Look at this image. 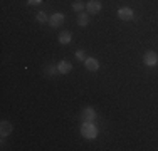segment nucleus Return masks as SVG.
I'll list each match as a JSON object with an SVG mask.
<instances>
[{
    "mask_svg": "<svg viewBox=\"0 0 158 151\" xmlns=\"http://www.w3.org/2000/svg\"><path fill=\"white\" fill-rule=\"evenodd\" d=\"M81 134L84 136L86 139H94L98 136V129L93 123H82L81 126Z\"/></svg>",
    "mask_w": 158,
    "mask_h": 151,
    "instance_id": "nucleus-1",
    "label": "nucleus"
},
{
    "mask_svg": "<svg viewBox=\"0 0 158 151\" xmlns=\"http://www.w3.org/2000/svg\"><path fill=\"white\" fill-rule=\"evenodd\" d=\"M79 118H81L82 123H93L96 119V111L93 108H84L79 114Z\"/></svg>",
    "mask_w": 158,
    "mask_h": 151,
    "instance_id": "nucleus-2",
    "label": "nucleus"
},
{
    "mask_svg": "<svg viewBox=\"0 0 158 151\" xmlns=\"http://www.w3.org/2000/svg\"><path fill=\"white\" fill-rule=\"evenodd\" d=\"M101 2L99 0H89L88 3H86V10H88V14H91V15H96V14H99L101 12Z\"/></svg>",
    "mask_w": 158,
    "mask_h": 151,
    "instance_id": "nucleus-3",
    "label": "nucleus"
},
{
    "mask_svg": "<svg viewBox=\"0 0 158 151\" xmlns=\"http://www.w3.org/2000/svg\"><path fill=\"white\" fill-rule=\"evenodd\" d=\"M143 62H145L148 67L156 66V64H158V54H156V52H153V51H148L145 54V57H143Z\"/></svg>",
    "mask_w": 158,
    "mask_h": 151,
    "instance_id": "nucleus-4",
    "label": "nucleus"
},
{
    "mask_svg": "<svg viewBox=\"0 0 158 151\" xmlns=\"http://www.w3.org/2000/svg\"><path fill=\"white\" fill-rule=\"evenodd\" d=\"M118 17L121 18V20H131V18L135 17V12L130 7H121V9L118 10Z\"/></svg>",
    "mask_w": 158,
    "mask_h": 151,
    "instance_id": "nucleus-5",
    "label": "nucleus"
},
{
    "mask_svg": "<svg viewBox=\"0 0 158 151\" xmlns=\"http://www.w3.org/2000/svg\"><path fill=\"white\" fill-rule=\"evenodd\" d=\"M49 24H51V27H61L64 24V14H61V12L52 14V17L49 18Z\"/></svg>",
    "mask_w": 158,
    "mask_h": 151,
    "instance_id": "nucleus-6",
    "label": "nucleus"
},
{
    "mask_svg": "<svg viewBox=\"0 0 158 151\" xmlns=\"http://www.w3.org/2000/svg\"><path fill=\"white\" fill-rule=\"evenodd\" d=\"M14 126L10 124V121H2L0 123V134H2V138H5V136H9L12 133Z\"/></svg>",
    "mask_w": 158,
    "mask_h": 151,
    "instance_id": "nucleus-7",
    "label": "nucleus"
},
{
    "mask_svg": "<svg viewBox=\"0 0 158 151\" xmlns=\"http://www.w3.org/2000/svg\"><path fill=\"white\" fill-rule=\"evenodd\" d=\"M57 71L61 74H69L71 71H73V64H71L69 60H61V62L57 64Z\"/></svg>",
    "mask_w": 158,
    "mask_h": 151,
    "instance_id": "nucleus-8",
    "label": "nucleus"
},
{
    "mask_svg": "<svg viewBox=\"0 0 158 151\" xmlns=\"http://www.w3.org/2000/svg\"><path fill=\"white\" fill-rule=\"evenodd\" d=\"M84 64H86V69L91 71V72H96V71L99 69V62H98L94 57H88L84 60Z\"/></svg>",
    "mask_w": 158,
    "mask_h": 151,
    "instance_id": "nucleus-9",
    "label": "nucleus"
},
{
    "mask_svg": "<svg viewBox=\"0 0 158 151\" xmlns=\"http://www.w3.org/2000/svg\"><path fill=\"white\" fill-rule=\"evenodd\" d=\"M88 24H89V14L79 12V14H77V25H81V27H86Z\"/></svg>",
    "mask_w": 158,
    "mask_h": 151,
    "instance_id": "nucleus-10",
    "label": "nucleus"
},
{
    "mask_svg": "<svg viewBox=\"0 0 158 151\" xmlns=\"http://www.w3.org/2000/svg\"><path fill=\"white\" fill-rule=\"evenodd\" d=\"M71 39H73V34H71L69 30H64V32L59 34V42H61L62 45L69 44V42H71Z\"/></svg>",
    "mask_w": 158,
    "mask_h": 151,
    "instance_id": "nucleus-11",
    "label": "nucleus"
},
{
    "mask_svg": "<svg viewBox=\"0 0 158 151\" xmlns=\"http://www.w3.org/2000/svg\"><path fill=\"white\" fill-rule=\"evenodd\" d=\"M86 9V3H82V2H79V0H76V2H74L73 3V10H74V12H82V10H84Z\"/></svg>",
    "mask_w": 158,
    "mask_h": 151,
    "instance_id": "nucleus-12",
    "label": "nucleus"
},
{
    "mask_svg": "<svg viewBox=\"0 0 158 151\" xmlns=\"http://www.w3.org/2000/svg\"><path fill=\"white\" fill-rule=\"evenodd\" d=\"M44 72H46L47 76H54L56 72H59V71H57V66H52V64H51V66H46Z\"/></svg>",
    "mask_w": 158,
    "mask_h": 151,
    "instance_id": "nucleus-13",
    "label": "nucleus"
},
{
    "mask_svg": "<svg viewBox=\"0 0 158 151\" xmlns=\"http://www.w3.org/2000/svg\"><path fill=\"white\" fill-rule=\"evenodd\" d=\"M35 18H37V22H40V24H46V22H49V18H47L46 12H37Z\"/></svg>",
    "mask_w": 158,
    "mask_h": 151,
    "instance_id": "nucleus-14",
    "label": "nucleus"
},
{
    "mask_svg": "<svg viewBox=\"0 0 158 151\" xmlns=\"http://www.w3.org/2000/svg\"><path fill=\"white\" fill-rule=\"evenodd\" d=\"M76 57L79 59V60H86L88 57H86V52L82 51V49H79V51H76Z\"/></svg>",
    "mask_w": 158,
    "mask_h": 151,
    "instance_id": "nucleus-15",
    "label": "nucleus"
},
{
    "mask_svg": "<svg viewBox=\"0 0 158 151\" xmlns=\"http://www.w3.org/2000/svg\"><path fill=\"white\" fill-rule=\"evenodd\" d=\"M27 3L29 5H40V3H42V0H27Z\"/></svg>",
    "mask_w": 158,
    "mask_h": 151,
    "instance_id": "nucleus-16",
    "label": "nucleus"
}]
</instances>
